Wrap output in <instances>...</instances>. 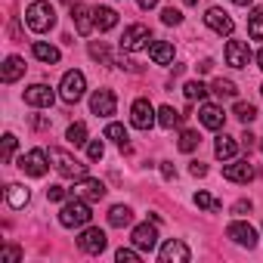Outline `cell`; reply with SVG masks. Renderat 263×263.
<instances>
[{
	"label": "cell",
	"instance_id": "cell-1",
	"mask_svg": "<svg viewBox=\"0 0 263 263\" xmlns=\"http://www.w3.org/2000/svg\"><path fill=\"white\" fill-rule=\"evenodd\" d=\"M25 25L34 31V34H47L53 25H56V10L47 0H34V4L25 10Z\"/></svg>",
	"mask_w": 263,
	"mask_h": 263
},
{
	"label": "cell",
	"instance_id": "cell-2",
	"mask_svg": "<svg viewBox=\"0 0 263 263\" xmlns=\"http://www.w3.org/2000/svg\"><path fill=\"white\" fill-rule=\"evenodd\" d=\"M90 201L87 198H81V195H74L71 201H65L62 204V211H59V223L65 226V229H78V226H87L90 223Z\"/></svg>",
	"mask_w": 263,
	"mask_h": 263
},
{
	"label": "cell",
	"instance_id": "cell-3",
	"mask_svg": "<svg viewBox=\"0 0 263 263\" xmlns=\"http://www.w3.org/2000/svg\"><path fill=\"white\" fill-rule=\"evenodd\" d=\"M50 161H53V167L62 174V177H71V180H81V177H87V164H81L78 158H71L65 149H50Z\"/></svg>",
	"mask_w": 263,
	"mask_h": 263
},
{
	"label": "cell",
	"instance_id": "cell-4",
	"mask_svg": "<svg viewBox=\"0 0 263 263\" xmlns=\"http://www.w3.org/2000/svg\"><path fill=\"white\" fill-rule=\"evenodd\" d=\"M149 41H152V31H149V25H130V28H124V34H121V50L124 53H140V50H146L149 47Z\"/></svg>",
	"mask_w": 263,
	"mask_h": 263
},
{
	"label": "cell",
	"instance_id": "cell-5",
	"mask_svg": "<svg viewBox=\"0 0 263 263\" xmlns=\"http://www.w3.org/2000/svg\"><path fill=\"white\" fill-rule=\"evenodd\" d=\"M84 90H87V78H84V71H65L62 74V84H59V96L65 99V102H78L81 96H84Z\"/></svg>",
	"mask_w": 263,
	"mask_h": 263
},
{
	"label": "cell",
	"instance_id": "cell-6",
	"mask_svg": "<svg viewBox=\"0 0 263 263\" xmlns=\"http://www.w3.org/2000/svg\"><path fill=\"white\" fill-rule=\"evenodd\" d=\"M155 121H158V111L152 108L149 99H137L134 105H130V124H134L137 130H149Z\"/></svg>",
	"mask_w": 263,
	"mask_h": 263
},
{
	"label": "cell",
	"instance_id": "cell-7",
	"mask_svg": "<svg viewBox=\"0 0 263 263\" xmlns=\"http://www.w3.org/2000/svg\"><path fill=\"white\" fill-rule=\"evenodd\" d=\"M47 161H50V158H47L44 149H31V152H25V155L19 158V171L28 174V177H44V174L50 171Z\"/></svg>",
	"mask_w": 263,
	"mask_h": 263
},
{
	"label": "cell",
	"instance_id": "cell-8",
	"mask_svg": "<svg viewBox=\"0 0 263 263\" xmlns=\"http://www.w3.org/2000/svg\"><path fill=\"white\" fill-rule=\"evenodd\" d=\"M204 22H208V28H211L214 34H220V37H229V34L235 31V22H232L229 13L220 10V7H211V10L204 13Z\"/></svg>",
	"mask_w": 263,
	"mask_h": 263
},
{
	"label": "cell",
	"instance_id": "cell-9",
	"mask_svg": "<svg viewBox=\"0 0 263 263\" xmlns=\"http://www.w3.org/2000/svg\"><path fill=\"white\" fill-rule=\"evenodd\" d=\"M226 238H232V241L241 245V248H254V245H257V229H254L251 223H245V220H232V223L226 226Z\"/></svg>",
	"mask_w": 263,
	"mask_h": 263
},
{
	"label": "cell",
	"instance_id": "cell-10",
	"mask_svg": "<svg viewBox=\"0 0 263 263\" xmlns=\"http://www.w3.org/2000/svg\"><path fill=\"white\" fill-rule=\"evenodd\" d=\"M130 241H134L143 254H152V251H155V245H158V229H155V220H152V223H140V226L134 229V235H130Z\"/></svg>",
	"mask_w": 263,
	"mask_h": 263
},
{
	"label": "cell",
	"instance_id": "cell-11",
	"mask_svg": "<svg viewBox=\"0 0 263 263\" xmlns=\"http://www.w3.org/2000/svg\"><path fill=\"white\" fill-rule=\"evenodd\" d=\"M105 245H108V238H105V232H102L99 226L84 229V232H81V238H78V248H81L84 254H102V251H105Z\"/></svg>",
	"mask_w": 263,
	"mask_h": 263
},
{
	"label": "cell",
	"instance_id": "cell-12",
	"mask_svg": "<svg viewBox=\"0 0 263 263\" xmlns=\"http://www.w3.org/2000/svg\"><path fill=\"white\" fill-rule=\"evenodd\" d=\"M115 105H118V99H115V93H111L108 87H102V90H96V93L90 96V111H93L96 118L115 115Z\"/></svg>",
	"mask_w": 263,
	"mask_h": 263
},
{
	"label": "cell",
	"instance_id": "cell-13",
	"mask_svg": "<svg viewBox=\"0 0 263 263\" xmlns=\"http://www.w3.org/2000/svg\"><path fill=\"white\" fill-rule=\"evenodd\" d=\"M158 257H161V263H189L192 251H189V245L183 238H171V241H164Z\"/></svg>",
	"mask_w": 263,
	"mask_h": 263
},
{
	"label": "cell",
	"instance_id": "cell-14",
	"mask_svg": "<svg viewBox=\"0 0 263 263\" xmlns=\"http://www.w3.org/2000/svg\"><path fill=\"white\" fill-rule=\"evenodd\" d=\"M71 22H74L78 34L87 37V34L93 31V25H96V10H90L87 4H74V7H71Z\"/></svg>",
	"mask_w": 263,
	"mask_h": 263
},
{
	"label": "cell",
	"instance_id": "cell-15",
	"mask_svg": "<svg viewBox=\"0 0 263 263\" xmlns=\"http://www.w3.org/2000/svg\"><path fill=\"white\" fill-rule=\"evenodd\" d=\"M74 195H81V198H87V201H102V198H105V183H99V180H93V177H81V180L74 183Z\"/></svg>",
	"mask_w": 263,
	"mask_h": 263
},
{
	"label": "cell",
	"instance_id": "cell-16",
	"mask_svg": "<svg viewBox=\"0 0 263 263\" xmlns=\"http://www.w3.org/2000/svg\"><path fill=\"white\" fill-rule=\"evenodd\" d=\"M251 62V47L245 41H229L226 44V65L232 68H245Z\"/></svg>",
	"mask_w": 263,
	"mask_h": 263
},
{
	"label": "cell",
	"instance_id": "cell-17",
	"mask_svg": "<svg viewBox=\"0 0 263 263\" xmlns=\"http://www.w3.org/2000/svg\"><path fill=\"white\" fill-rule=\"evenodd\" d=\"M53 99H56V93H53L47 84H31V87L25 90V102L34 105V108H50Z\"/></svg>",
	"mask_w": 263,
	"mask_h": 263
},
{
	"label": "cell",
	"instance_id": "cell-18",
	"mask_svg": "<svg viewBox=\"0 0 263 263\" xmlns=\"http://www.w3.org/2000/svg\"><path fill=\"white\" fill-rule=\"evenodd\" d=\"M223 177L229 183H251L254 180V167L248 161H229V164H223Z\"/></svg>",
	"mask_w": 263,
	"mask_h": 263
},
{
	"label": "cell",
	"instance_id": "cell-19",
	"mask_svg": "<svg viewBox=\"0 0 263 263\" xmlns=\"http://www.w3.org/2000/svg\"><path fill=\"white\" fill-rule=\"evenodd\" d=\"M198 118H201V124H204L208 130H220V127H223V121H226L223 108H220V105H214V102H204V105H201V111H198Z\"/></svg>",
	"mask_w": 263,
	"mask_h": 263
},
{
	"label": "cell",
	"instance_id": "cell-20",
	"mask_svg": "<svg viewBox=\"0 0 263 263\" xmlns=\"http://www.w3.org/2000/svg\"><path fill=\"white\" fill-rule=\"evenodd\" d=\"M149 56H152L155 65H171V62H174V44H167V41H155V44L149 47Z\"/></svg>",
	"mask_w": 263,
	"mask_h": 263
},
{
	"label": "cell",
	"instance_id": "cell-21",
	"mask_svg": "<svg viewBox=\"0 0 263 263\" xmlns=\"http://www.w3.org/2000/svg\"><path fill=\"white\" fill-rule=\"evenodd\" d=\"M235 152H238V143H235L232 137L220 134V137H217V143H214V155H217L220 161H232V158H235Z\"/></svg>",
	"mask_w": 263,
	"mask_h": 263
},
{
	"label": "cell",
	"instance_id": "cell-22",
	"mask_svg": "<svg viewBox=\"0 0 263 263\" xmlns=\"http://www.w3.org/2000/svg\"><path fill=\"white\" fill-rule=\"evenodd\" d=\"M28 201H31V192H28L22 183H10V186H7V204H10V208L19 211V208H25Z\"/></svg>",
	"mask_w": 263,
	"mask_h": 263
},
{
	"label": "cell",
	"instance_id": "cell-23",
	"mask_svg": "<svg viewBox=\"0 0 263 263\" xmlns=\"http://www.w3.org/2000/svg\"><path fill=\"white\" fill-rule=\"evenodd\" d=\"M130 223H134V211H130L127 204H115V208L108 211V226L124 229V226H130Z\"/></svg>",
	"mask_w": 263,
	"mask_h": 263
},
{
	"label": "cell",
	"instance_id": "cell-24",
	"mask_svg": "<svg viewBox=\"0 0 263 263\" xmlns=\"http://www.w3.org/2000/svg\"><path fill=\"white\" fill-rule=\"evenodd\" d=\"M31 53H34V59H41V62H47V65H56V62H59V50H56L53 44H44V41H34V47H31Z\"/></svg>",
	"mask_w": 263,
	"mask_h": 263
},
{
	"label": "cell",
	"instance_id": "cell-25",
	"mask_svg": "<svg viewBox=\"0 0 263 263\" xmlns=\"http://www.w3.org/2000/svg\"><path fill=\"white\" fill-rule=\"evenodd\" d=\"M22 74H25V59H22V56H10V59L4 62V81L13 84V81H19Z\"/></svg>",
	"mask_w": 263,
	"mask_h": 263
},
{
	"label": "cell",
	"instance_id": "cell-26",
	"mask_svg": "<svg viewBox=\"0 0 263 263\" xmlns=\"http://www.w3.org/2000/svg\"><path fill=\"white\" fill-rule=\"evenodd\" d=\"M118 25V13L111 7H96V28L99 31H111Z\"/></svg>",
	"mask_w": 263,
	"mask_h": 263
},
{
	"label": "cell",
	"instance_id": "cell-27",
	"mask_svg": "<svg viewBox=\"0 0 263 263\" xmlns=\"http://www.w3.org/2000/svg\"><path fill=\"white\" fill-rule=\"evenodd\" d=\"M65 140H68V146H74V149L84 146V143H87V124H84V121H74V124L65 130Z\"/></svg>",
	"mask_w": 263,
	"mask_h": 263
},
{
	"label": "cell",
	"instance_id": "cell-28",
	"mask_svg": "<svg viewBox=\"0 0 263 263\" xmlns=\"http://www.w3.org/2000/svg\"><path fill=\"white\" fill-rule=\"evenodd\" d=\"M180 121H183V115H180L174 105H161V108H158V124H161L164 130H174Z\"/></svg>",
	"mask_w": 263,
	"mask_h": 263
},
{
	"label": "cell",
	"instance_id": "cell-29",
	"mask_svg": "<svg viewBox=\"0 0 263 263\" xmlns=\"http://www.w3.org/2000/svg\"><path fill=\"white\" fill-rule=\"evenodd\" d=\"M105 140H111V143H118V146H121L124 152H130V146H127V130H124V124H115V121H111V124L105 127Z\"/></svg>",
	"mask_w": 263,
	"mask_h": 263
},
{
	"label": "cell",
	"instance_id": "cell-30",
	"mask_svg": "<svg viewBox=\"0 0 263 263\" xmlns=\"http://www.w3.org/2000/svg\"><path fill=\"white\" fill-rule=\"evenodd\" d=\"M248 34L254 41H263V7H257L251 16H248Z\"/></svg>",
	"mask_w": 263,
	"mask_h": 263
},
{
	"label": "cell",
	"instance_id": "cell-31",
	"mask_svg": "<svg viewBox=\"0 0 263 263\" xmlns=\"http://www.w3.org/2000/svg\"><path fill=\"white\" fill-rule=\"evenodd\" d=\"M211 93H214V96H220V99H232L238 90H235V84H232V81H223V78H217V81L211 84Z\"/></svg>",
	"mask_w": 263,
	"mask_h": 263
},
{
	"label": "cell",
	"instance_id": "cell-32",
	"mask_svg": "<svg viewBox=\"0 0 263 263\" xmlns=\"http://www.w3.org/2000/svg\"><path fill=\"white\" fill-rule=\"evenodd\" d=\"M183 93H186V99H189V102H195V99L201 102V99H208V93H211V90H208L201 81H189V84L183 87Z\"/></svg>",
	"mask_w": 263,
	"mask_h": 263
},
{
	"label": "cell",
	"instance_id": "cell-33",
	"mask_svg": "<svg viewBox=\"0 0 263 263\" xmlns=\"http://www.w3.org/2000/svg\"><path fill=\"white\" fill-rule=\"evenodd\" d=\"M232 115H235V118H238L241 124H251V121L257 118V105H251V102H235Z\"/></svg>",
	"mask_w": 263,
	"mask_h": 263
},
{
	"label": "cell",
	"instance_id": "cell-34",
	"mask_svg": "<svg viewBox=\"0 0 263 263\" xmlns=\"http://www.w3.org/2000/svg\"><path fill=\"white\" fill-rule=\"evenodd\" d=\"M198 143H201V137H198V130H183L180 134V152H192V149H198Z\"/></svg>",
	"mask_w": 263,
	"mask_h": 263
},
{
	"label": "cell",
	"instance_id": "cell-35",
	"mask_svg": "<svg viewBox=\"0 0 263 263\" xmlns=\"http://www.w3.org/2000/svg\"><path fill=\"white\" fill-rule=\"evenodd\" d=\"M195 204H198L201 211H220V208H223V204H220L214 195H208V192H198V195H195Z\"/></svg>",
	"mask_w": 263,
	"mask_h": 263
},
{
	"label": "cell",
	"instance_id": "cell-36",
	"mask_svg": "<svg viewBox=\"0 0 263 263\" xmlns=\"http://www.w3.org/2000/svg\"><path fill=\"white\" fill-rule=\"evenodd\" d=\"M140 254H143V251L134 245V248H118V254H115V257H118V263H137V260H140Z\"/></svg>",
	"mask_w": 263,
	"mask_h": 263
},
{
	"label": "cell",
	"instance_id": "cell-37",
	"mask_svg": "<svg viewBox=\"0 0 263 263\" xmlns=\"http://www.w3.org/2000/svg\"><path fill=\"white\" fill-rule=\"evenodd\" d=\"M90 56L96 59V62H102V65H111V56H108V50H105V44H90Z\"/></svg>",
	"mask_w": 263,
	"mask_h": 263
},
{
	"label": "cell",
	"instance_id": "cell-38",
	"mask_svg": "<svg viewBox=\"0 0 263 263\" xmlns=\"http://www.w3.org/2000/svg\"><path fill=\"white\" fill-rule=\"evenodd\" d=\"M0 260H4V263H19L22 260V251L16 245H7L4 251H0Z\"/></svg>",
	"mask_w": 263,
	"mask_h": 263
},
{
	"label": "cell",
	"instance_id": "cell-39",
	"mask_svg": "<svg viewBox=\"0 0 263 263\" xmlns=\"http://www.w3.org/2000/svg\"><path fill=\"white\" fill-rule=\"evenodd\" d=\"M105 155V146H102V140H93V143H87V158L90 161H99Z\"/></svg>",
	"mask_w": 263,
	"mask_h": 263
},
{
	"label": "cell",
	"instance_id": "cell-40",
	"mask_svg": "<svg viewBox=\"0 0 263 263\" xmlns=\"http://www.w3.org/2000/svg\"><path fill=\"white\" fill-rule=\"evenodd\" d=\"M161 22H164V25H180V22H183V13L174 10V7H167V10L161 13Z\"/></svg>",
	"mask_w": 263,
	"mask_h": 263
},
{
	"label": "cell",
	"instance_id": "cell-41",
	"mask_svg": "<svg viewBox=\"0 0 263 263\" xmlns=\"http://www.w3.org/2000/svg\"><path fill=\"white\" fill-rule=\"evenodd\" d=\"M13 152H16V137H13V134H7V137H4V164H10V161H13Z\"/></svg>",
	"mask_w": 263,
	"mask_h": 263
},
{
	"label": "cell",
	"instance_id": "cell-42",
	"mask_svg": "<svg viewBox=\"0 0 263 263\" xmlns=\"http://www.w3.org/2000/svg\"><path fill=\"white\" fill-rule=\"evenodd\" d=\"M65 195H68L65 186H50V189H47V198H50V201H65Z\"/></svg>",
	"mask_w": 263,
	"mask_h": 263
},
{
	"label": "cell",
	"instance_id": "cell-43",
	"mask_svg": "<svg viewBox=\"0 0 263 263\" xmlns=\"http://www.w3.org/2000/svg\"><path fill=\"white\" fill-rule=\"evenodd\" d=\"M189 174H192V177H204V174H208V164H201V161H192V164H189Z\"/></svg>",
	"mask_w": 263,
	"mask_h": 263
},
{
	"label": "cell",
	"instance_id": "cell-44",
	"mask_svg": "<svg viewBox=\"0 0 263 263\" xmlns=\"http://www.w3.org/2000/svg\"><path fill=\"white\" fill-rule=\"evenodd\" d=\"M161 174H164V180H174V177H177V171H174L171 161H161Z\"/></svg>",
	"mask_w": 263,
	"mask_h": 263
},
{
	"label": "cell",
	"instance_id": "cell-45",
	"mask_svg": "<svg viewBox=\"0 0 263 263\" xmlns=\"http://www.w3.org/2000/svg\"><path fill=\"white\" fill-rule=\"evenodd\" d=\"M248 211H251V201H248V198L235 201V208H232V214H248Z\"/></svg>",
	"mask_w": 263,
	"mask_h": 263
},
{
	"label": "cell",
	"instance_id": "cell-46",
	"mask_svg": "<svg viewBox=\"0 0 263 263\" xmlns=\"http://www.w3.org/2000/svg\"><path fill=\"white\" fill-rule=\"evenodd\" d=\"M211 68H214V62H211V59H201V62H198V71H201V74H208Z\"/></svg>",
	"mask_w": 263,
	"mask_h": 263
},
{
	"label": "cell",
	"instance_id": "cell-47",
	"mask_svg": "<svg viewBox=\"0 0 263 263\" xmlns=\"http://www.w3.org/2000/svg\"><path fill=\"white\" fill-rule=\"evenodd\" d=\"M254 143H257V137H254V134H245V137H241V146H245V149H251Z\"/></svg>",
	"mask_w": 263,
	"mask_h": 263
},
{
	"label": "cell",
	"instance_id": "cell-48",
	"mask_svg": "<svg viewBox=\"0 0 263 263\" xmlns=\"http://www.w3.org/2000/svg\"><path fill=\"white\" fill-rule=\"evenodd\" d=\"M140 4V10H152V7H158V0H137Z\"/></svg>",
	"mask_w": 263,
	"mask_h": 263
},
{
	"label": "cell",
	"instance_id": "cell-49",
	"mask_svg": "<svg viewBox=\"0 0 263 263\" xmlns=\"http://www.w3.org/2000/svg\"><path fill=\"white\" fill-rule=\"evenodd\" d=\"M34 127H37V130H47V127H50V121H47V118H34Z\"/></svg>",
	"mask_w": 263,
	"mask_h": 263
},
{
	"label": "cell",
	"instance_id": "cell-50",
	"mask_svg": "<svg viewBox=\"0 0 263 263\" xmlns=\"http://www.w3.org/2000/svg\"><path fill=\"white\" fill-rule=\"evenodd\" d=\"M232 4H235V7H248V4H251V0H232Z\"/></svg>",
	"mask_w": 263,
	"mask_h": 263
},
{
	"label": "cell",
	"instance_id": "cell-51",
	"mask_svg": "<svg viewBox=\"0 0 263 263\" xmlns=\"http://www.w3.org/2000/svg\"><path fill=\"white\" fill-rule=\"evenodd\" d=\"M257 65H260V68H263V50H260V53H257Z\"/></svg>",
	"mask_w": 263,
	"mask_h": 263
},
{
	"label": "cell",
	"instance_id": "cell-52",
	"mask_svg": "<svg viewBox=\"0 0 263 263\" xmlns=\"http://www.w3.org/2000/svg\"><path fill=\"white\" fill-rule=\"evenodd\" d=\"M183 4H186V7H195V4H198V0H183Z\"/></svg>",
	"mask_w": 263,
	"mask_h": 263
},
{
	"label": "cell",
	"instance_id": "cell-53",
	"mask_svg": "<svg viewBox=\"0 0 263 263\" xmlns=\"http://www.w3.org/2000/svg\"><path fill=\"white\" fill-rule=\"evenodd\" d=\"M260 149H263V140H260Z\"/></svg>",
	"mask_w": 263,
	"mask_h": 263
},
{
	"label": "cell",
	"instance_id": "cell-54",
	"mask_svg": "<svg viewBox=\"0 0 263 263\" xmlns=\"http://www.w3.org/2000/svg\"><path fill=\"white\" fill-rule=\"evenodd\" d=\"M260 90H263V87H260Z\"/></svg>",
	"mask_w": 263,
	"mask_h": 263
}]
</instances>
